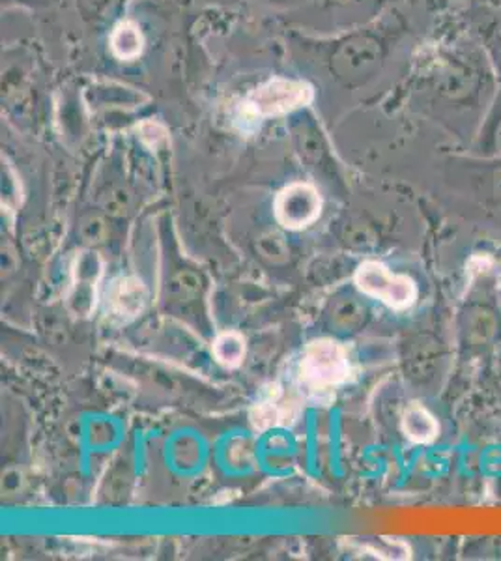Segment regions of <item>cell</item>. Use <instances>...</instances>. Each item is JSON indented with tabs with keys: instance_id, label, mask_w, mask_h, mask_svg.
Returning <instances> with one entry per match:
<instances>
[{
	"instance_id": "cell-1",
	"label": "cell",
	"mask_w": 501,
	"mask_h": 561,
	"mask_svg": "<svg viewBox=\"0 0 501 561\" xmlns=\"http://www.w3.org/2000/svg\"><path fill=\"white\" fill-rule=\"evenodd\" d=\"M500 81L479 39L457 34L432 55L423 79L425 105L453 122H482Z\"/></svg>"
},
{
	"instance_id": "cell-2",
	"label": "cell",
	"mask_w": 501,
	"mask_h": 561,
	"mask_svg": "<svg viewBox=\"0 0 501 561\" xmlns=\"http://www.w3.org/2000/svg\"><path fill=\"white\" fill-rule=\"evenodd\" d=\"M301 380L312 389H331L350 375L349 354L343 346L328 339L307 346L299 365Z\"/></svg>"
},
{
	"instance_id": "cell-3",
	"label": "cell",
	"mask_w": 501,
	"mask_h": 561,
	"mask_svg": "<svg viewBox=\"0 0 501 561\" xmlns=\"http://www.w3.org/2000/svg\"><path fill=\"white\" fill-rule=\"evenodd\" d=\"M389 42L384 34L363 33L350 38L337 55L339 73L350 83H365L386 60Z\"/></svg>"
},
{
	"instance_id": "cell-4",
	"label": "cell",
	"mask_w": 501,
	"mask_h": 561,
	"mask_svg": "<svg viewBox=\"0 0 501 561\" xmlns=\"http://www.w3.org/2000/svg\"><path fill=\"white\" fill-rule=\"evenodd\" d=\"M355 285L367 296L394 309H407L418 296V288L407 275L391 274L382 262L367 261L355 272Z\"/></svg>"
},
{
	"instance_id": "cell-5",
	"label": "cell",
	"mask_w": 501,
	"mask_h": 561,
	"mask_svg": "<svg viewBox=\"0 0 501 561\" xmlns=\"http://www.w3.org/2000/svg\"><path fill=\"white\" fill-rule=\"evenodd\" d=\"M311 89L307 84L288 79H272L249 98L248 107L259 116H277L291 113L311 102Z\"/></svg>"
},
{
	"instance_id": "cell-6",
	"label": "cell",
	"mask_w": 501,
	"mask_h": 561,
	"mask_svg": "<svg viewBox=\"0 0 501 561\" xmlns=\"http://www.w3.org/2000/svg\"><path fill=\"white\" fill-rule=\"evenodd\" d=\"M320 195L309 184H293L285 187L275 201V216L285 229H304L320 216Z\"/></svg>"
},
{
	"instance_id": "cell-7",
	"label": "cell",
	"mask_w": 501,
	"mask_h": 561,
	"mask_svg": "<svg viewBox=\"0 0 501 561\" xmlns=\"http://www.w3.org/2000/svg\"><path fill=\"white\" fill-rule=\"evenodd\" d=\"M102 275V262L95 253H87L77 261L76 279L68 296L73 313L89 314L95 306V288Z\"/></svg>"
},
{
	"instance_id": "cell-8",
	"label": "cell",
	"mask_w": 501,
	"mask_h": 561,
	"mask_svg": "<svg viewBox=\"0 0 501 561\" xmlns=\"http://www.w3.org/2000/svg\"><path fill=\"white\" fill-rule=\"evenodd\" d=\"M470 33L489 55L490 65L501 84V10H477Z\"/></svg>"
},
{
	"instance_id": "cell-9",
	"label": "cell",
	"mask_w": 501,
	"mask_h": 561,
	"mask_svg": "<svg viewBox=\"0 0 501 561\" xmlns=\"http://www.w3.org/2000/svg\"><path fill=\"white\" fill-rule=\"evenodd\" d=\"M147 304V290L145 285L135 277H124L116 280L115 287L111 290V306L122 317H135L143 311Z\"/></svg>"
},
{
	"instance_id": "cell-10",
	"label": "cell",
	"mask_w": 501,
	"mask_h": 561,
	"mask_svg": "<svg viewBox=\"0 0 501 561\" xmlns=\"http://www.w3.org/2000/svg\"><path fill=\"white\" fill-rule=\"evenodd\" d=\"M402 431L415 444H429L439 436V423L423 407L412 404L402 415Z\"/></svg>"
},
{
	"instance_id": "cell-11",
	"label": "cell",
	"mask_w": 501,
	"mask_h": 561,
	"mask_svg": "<svg viewBox=\"0 0 501 561\" xmlns=\"http://www.w3.org/2000/svg\"><path fill=\"white\" fill-rule=\"evenodd\" d=\"M214 356L225 367H238L246 357V341L240 333L225 332L214 341Z\"/></svg>"
},
{
	"instance_id": "cell-12",
	"label": "cell",
	"mask_w": 501,
	"mask_h": 561,
	"mask_svg": "<svg viewBox=\"0 0 501 561\" xmlns=\"http://www.w3.org/2000/svg\"><path fill=\"white\" fill-rule=\"evenodd\" d=\"M111 45H113V51L121 58L132 60V58L139 55L143 49V38L140 33L137 31V26L132 23H124V25L116 28L113 38H111Z\"/></svg>"
},
{
	"instance_id": "cell-13",
	"label": "cell",
	"mask_w": 501,
	"mask_h": 561,
	"mask_svg": "<svg viewBox=\"0 0 501 561\" xmlns=\"http://www.w3.org/2000/svg\"><path fill=\"white\" fill-rule=\"evenodd\" d=\"M482 135L501 148V84L496 90L492 103L487 108V115L482 118Z\"/></svg>"
}]
</instances>
